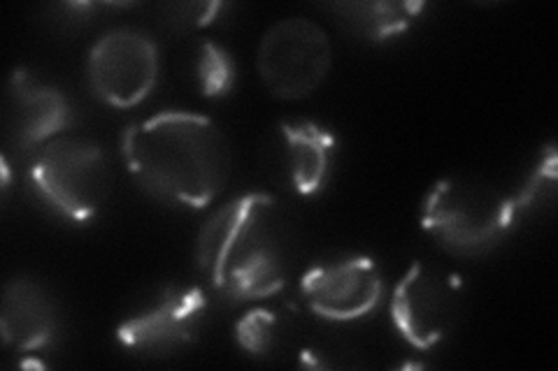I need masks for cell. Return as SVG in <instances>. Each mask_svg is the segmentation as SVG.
I'll return each instance as SVG.
<instances>
[{"instance_id":"obj_1","label":"cell","mask_w":558,"mask_h":371,"mask_svg":"<svg viewBox=\"0 0 558 371\" xmlns=\"http://www.w3.org/2000/svg\"><path fill=\"white\" fill-rule=\"evenodd\" d=\"M121 156L137 186L174 207L205 209L231 176V145L217 123L182 110H168L133 123Z\"/></svg>"},{"instance_id":"obj_2","label":"cell","mask_w":558,"mask_h":371,"mask_svg":"<svg viewBox=\"0 0 558 371\" xmlns=\"http://www.w3.org/2000/svg\"><path fill=\"white\" fill-rule=\"evenodd\" d=\"M295 258L289 211L268 193H247L223 205L201 227V274L233 299H266L287 286Z\"/></svg>"},{"instance_id":"obj_3","label":"cell","mask_w":558,"mask_h":371,"mask_svg":"<svg viewBox=\"0 0 558 371\" xmlns=\"http://www.w3.org/2000/svg\"><path fill=\"white\" fill-rule=\"evenodd\" d=\"M519 219L514 198L480 180L449 176L435 184L422 205V227L440 249L459 258L494 251Z\"/></svg>"},{"instance_id":"obj_4","label":"cell","mask_w":558,"mask_h":371,"mask_svg":"<svg viewBox=\"0 0 558 371\" xmlns=\"http://www.w3.org/2000/svg\"><path fill=\"white\" fill-rule=\"evenodd\" d=\"M28 180L38 198L70 223H89L112 193V168L100 145L59 135L33 151Z\"/></svg>"},{"instance_id":"obj_5","label":"cell","mask_w":558,"mask_h":371,"mask_svg":"<svg viewBox=\"0 0 558 371\" xmlns=\"http://www.w3.org/2000/svg\"><path fill=\"white\" fill-rule=\"evenodd\" d=\"M333 45L322 24L307 16H289L272 24L256 51L258 77L279 100H303L328 77Z\"/></svg>"},{"instance_id":"obj_6","label":"cell","mask_w":558,"mask_h":371,"mask_svg":"<svg viewBox=\"0 0 558 371\" xmlns=\"http://www.w3.org/2000/svg\"><path fill=\"white\" fill-rule=\"evenodd\" d=\"M86 73L94 94L105 104L117 110L137 108L159 79V47L140 28H112L89 49Z\"/></svg>"},{"instance_id":"obj_7","label":"cell","mask_w":558,"mask_h":371,"mask_svg":"<svg viewBox=\"0 0 558 371\" xmlns=\"http://www.w3.org/2000/svg\"><path fill=\"white\" fill-rule=\"evenodd\" d=\"M461 279L438 264L414 262L391 297V321L410 346L428 350L440 344L461 311Z\"/></svg>"},{"instance_id":"obj_8","label":"cell","mask_w":558,"mask_h":371,"mask_svg":"<svg viewBox=\"0 0 558 371\" xmlns=\"http://www.w3.org/2000/svg\"><path fill=\"white\" fill-rule=\"evenodd\" d=\"M301 293L312 313L324 321L349 323L379 305L384 279L375 258L349 253L312 264L301 279Z\"/></svg>"},{"instance_id":"obj_9","label":"cell","mask_w":558,"mask_h":371,"mask_svg":"<svg viewBox=\"0 0 558 371\" xmlns=\"http://www.w3.org/2000/svg\"><path fill=\"white\" fill-rule=\"evenodd\" d=\"M207 295L198 286H170L117 327L119 344L147 358H166L194 344L203 327Z\"/></svg>"},{"instance_id":"obj_10","label":"cell","mask_w":558,"mask_h":371,"mask_svg":"<svg viewBox=\"0 0 558 371\" xmlns=\"http://www.w3.org/2000/svg\"><path fill=\"white\" fill-rule=\"evenodd\" d=\"M75 123V112L57 86L33 79L20 70L10 82V128L24 151L40 149L65 135Z\"/></svg>"},{"instance_id":"obj_11","label":"cell","mask_w":558,"mask_h":371,"mask_svg":"<svg viewBox=\"0 0 558 371\" xmlns=\"http://www.w3.org/2000/svg\"><path fill=\"white\" fill-rule=\"evenodd\" d=\"M279 165L284 170V182L295 196H317L330 180L336 156V135L319 126L317 121H282L279 123Z\"/></svg>"},{"instance_id":"obj_12","label":"cell","mask_w":558,"mask_h":371,"mask_svg":"<svg viewBox=\"0 0 558 371\" xmlns=\"http://www.w3.org/2000/svg\"><path fill=\"white\" fill-rule=\"evenodd\" d=\"M3 342L16 350H40L57 339L59 309L54 297L33 279H12L0 307Z\"/></svg>"},{"instance_id":"obj_13","label":"cell","mask_w":558,"mask_h":371,"mask_svg":"<svg viewBox=\"0 0 558 371\" xmlns=\"http://www.w3.org/2000/svg\"><path fill=\"white\" fill-rule=\"evenodd\" d=\"M342 24L368 42H387L403 35L426 10L418 0H384V3H338L330 8Z\"/></svg>"},{"instance_id":"obj_14","label":"cell","mask_w":558,"mask_h":371,"mask_svg":"<svg viewBox=\"0 0 558 371\" xmlns=\"http://www.w3.org/2000/svg\"><path fill=\"white\" fill-rule=\"evenodd\" d=\"M196 77L205 98H221L231 94L235 84L233 57L217 42H203L198 49Z\"/></svg>"},{"instance_id":"obj_15","label":"cell","mask_w":558,"mask_h":371,"mask_svg":"<svg viewBox=\"0 0 558 371\" xmlns=\"http://www.w3.org/2000/svg\"><path fill=\"white\" fill-rule=\"evenodd\" d=\"M279 316L270 309H252L235 323V342L254 358H266L279 339Z\"/></svg>"},{"instance_id":"obj_16","label":"cell","mask_w":558,"mask_h":371,"mask_svg":"<svg viewBox=\"0 0 558 371\" xmlns=\"http://www.w3.org/2000/svg\"><path fill=\"white\" fill-rule=\"evenodd\" d=\"M556 149L547 147L545 158H539V165L533 170V174L523 184V188L517 193L514 198V207L517 214L526 211L529 207H533L537 200H543V196H554L556 188Z\"/></svg>"}]
</instances>
